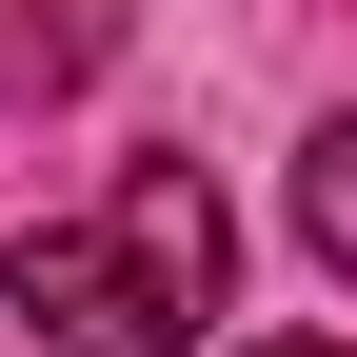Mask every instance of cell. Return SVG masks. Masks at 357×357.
<instances>
[{"label": "cell", "instance_id": "cell-1", "mask_svg": "<svg viewBox=\"0 0 357 357\" xmlns=\"http://www.w3.org/2000/svg\"><path fill=\"white\" fill-rule=\"evenodd\" d=\"M0 298L40 318V357H199V298H178L119 218H20V238H0Z\"/></svg>", "mask_w": 357, "mask_h": 357}, {"label": "cell", "instance_id": "cell-2", "mask_svg": "<svg viewBox=\"0 0 357 357\" xmlns=\"http://www.w3.org/2000/svg\"><path fill=\"white\" fill-rule=\"evenodd\" d=\"M119 238H139L159 278L218 318V278H238V218H218V178H199V159H139V178H119Z\"/></svg>", "mask_w": 357, "mask_h": 357}, {"label": "cell", "instance_id": "cell-3", "mask_svg": "<svg viewBox=\"0 0 357 357\" xmlns=\"http://www.w3.org/2000/svg\"><path fill=\"white\" fill-rule=\"evenodd\" d=\"M100 60H119V0H0V119L79 100Z\"/></svg>", "mask_w": 357, "mask_h": 357}, {"label": "cell", "instance_id": "cell-4", "mask_svg": "<svg viewBox=\"0 0 357 357\" xmlns=\"http://www.w3.org/2000/svg\"><path fill=\"white\" fill-rule=\"evenodd\" d=\"M298 238H318V278H357V119L298 139Z\"/></svg>", "mask_w": 357, "mask_h": 357}, {"label": "cell", "instance_id": "cell-5", "mask_svg": "<svg viewBox=\"0 0 357 357\" xmlns=\"http://www.w3.org/2000/svg\"><path fill=\"white\" fill-rule=\"evenodd\" d=\"M238 357H357V337H238Z\"/></svg>", "mask_w": 357, "mask_h": 357}]
</instances>
